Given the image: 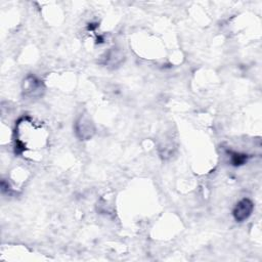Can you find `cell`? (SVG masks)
<instances>
[{"mask_svg":"<svg viewBox=\"0 0 262 262\" xmlns=\"http://www.w3.org/2000/svg\"><path fill=\"white\" fill-rule=\"evenodd\" d=\"M254 209L253 202L249 199L241 200L233 209V217L237 222H243L250 217Z\"/></svg>","mask_w":262,"mask_h":262,"instance_id":"cell-2","label":"cell"},{"mask_svg":"<svg viewBox=\"0 0 262 262\" xmlns=\"http://www.w3.org/2000/svg\"><path fill=\"white\" fill-rule=\"evenodd\" d=\"M94 125L89 117L82 115L75 123V132L81 140H87L94 134Z\"/></svg>","mask_w":262,"mask_h":262,"instance_id":"cell-1","label":"cell"},{"mask_svg":"<svg viewBox=\"0 0 262 262\" xmlns=\"http://www.w3.org/2000/svg\"><path fill=\"white\" fill-rule=\"evenodd\" d=\"M24 92L29 97H38L43 92V86L41 81L35 77H29L24 83Z\"/></svg>","mask_w":262,"mask_h":262,"instance_id":"cell-3","label":"cell"},{"mask_svg":"<svg viewBox=\"0 0 262 262\" xmlns=\"http://www.w3.org/2000/svg\"><path fill=\"white\" fill-rule=\"evenodd\" d=\"M230 157H231L232 165H235V166L242 165L247 161V156L241 155V154H237V152H231Z\"/></svg>","mask_w":262,"mask_h":262,"instance_id":"cell-4","label":"cell"}]
</instances>
